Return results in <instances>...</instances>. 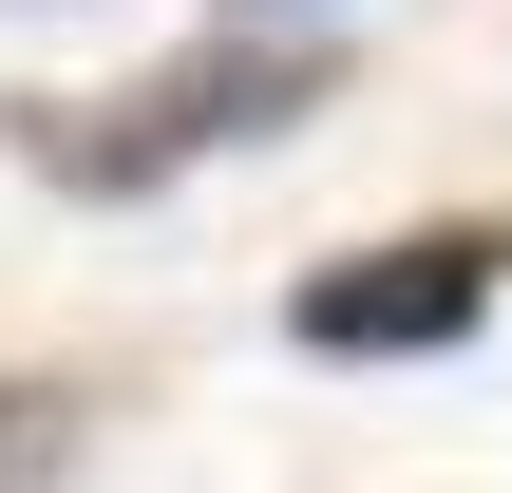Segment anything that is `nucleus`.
Segmentation results:
<instances>
[{
    "mask_svg": "<svg viewBox=\"0 0 512 493\" xmlns=\"http://www.w3.org/2000/svg\"><path fill=\"white\" fill-rule=\"evenodd\" d=\"M512 285V228H399V247H342L285 323H304V361H437V342H475Z\"/></svg>",
    "mask_w": 512,
    "mask_h": 493,
    "instance_id": "obj_2",
    "label": "nucleus"
},
{
    "mask_svg": "<svg viewBox=\"0 0 512 493\" xmlns=\"http://www.w3.org/2000/svg\"><path fill=\"white\" fill-rule=\"evenodd\" d=\"M57 456H76V399L57 380H0V493H38Z\"/></svg>",
    "mask_w": 512,
    "mask_h": 493,
    "instance_id": "obj_3",
    "label": "nucleus"
},
{
    "mask_svg": "<svg viewBox=\"0 0 512 493\" xmlns=\"http://www.w3.org/2000/svg\"><path fill=\"white\" fill-rule=\"evenodd\" d=\"M323 76H342L323 38H190L171 76H133V95H95V114H38L19 152H38L57 190H152V171H190V152H228V133H285Z\"/></svg>",
    "mask_w": 512,
    "mask_h": 493,
    "instance_id": "obj_1",
    "label": "nucleus"
}]
</instances>
